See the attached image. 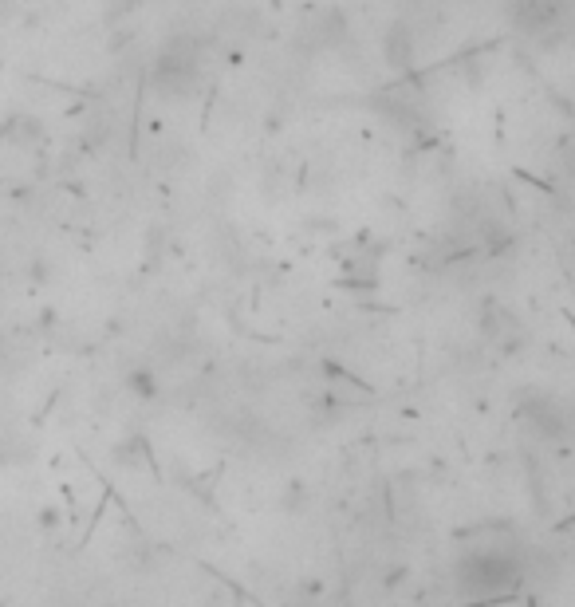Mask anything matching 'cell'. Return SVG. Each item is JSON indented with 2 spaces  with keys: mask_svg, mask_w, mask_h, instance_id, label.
Masks as SVG:
<instances>
[{
  "mask_svg": "<svg viewBox=\"0 0 575 607\" xmlns=\"http://www.w3.org/2000/svg\"><path fill=\"white\" fill-rule=\"evenodd\" d=\"M461 580H465V596H477V600L501 596L512 580H520V568H512V560L501 552H481L461 564Z\"/></svg>",
  "mask_w": 575,
  "mask_h": 607,
  "instance_id": "cell-3",
  "label": "cell"
},
{
  "mask_svg": "<svg viewBox=\"0 0 575 607\" xmlns=\"http://www.w3.org/2000/svg\"><path fill=\"white\" fill-rule=\"evenodd\" d=\"M516 418L540 438V442H568L572 438V410L556 395H528L516 403Z\"/></svg>",
  "mask_w": 575,
  "mask_h": 607,
  "instance_id": "cell-2",
  "label": "cell"
},
{
  "mask_svg": "<svg viewBox=\"0 0 575 607\" xmlns=\"http://www.w3.org/2000/svg\"><path fill=\"white\" fill-rule=\"evenodd\" d=\"M402 576H406V568H394V572H386L383 584L386 588H394V584H402Z\"/></svg>",
  "mask_w": 575,
  "mask_h": 607,
  "instance_id": "cell-7",
  "label": "cell"
},
{
  "mask_svg": "<svg viewBox=\"0 0 575 607\" xmlns=\"http://www.w3.org/2000/svg\"><path fill=\"white\" fill-rule=\"evenodd\" d=\"M383 60L390 71H410L418 60V40L406 20H394L383 32Z\"/></svg>",
  "mask_w": 575,
  "mask_h": 607,
  "instance_id": "cell-5",
  "label": "cell"
},
{
  "mask_svg": "<svg viewBox=\"0 0 575 607\" xmlns=\"http://www.w3.org/2000/svg\"><path fill=\"white\" fill-rule=\"evenodd\" d=\"M568 16V0H509V24L520 36H552Z\"/></svg>",
  "mask_w": 575,
  "mask_h": 607,
  "instance_id": "cell-4",
  "label": "cell"
},
{
  "mask_svg": "<svg viewBox=\"0 0 575 607\" xmlns=\"http://www.w3.org/2000/svg\"><path fill=\"white\" fill-rule=\"evenodd\" d=\"M201 44L193 36H170L158 56H154V68H150V83L154 91L162 95H190L193 87L201 83Z\"/></svg>",
  "mask_w": 575,
  "mask_h": 607,
  "instance_id": "cell-1",
  "label": "cell"
},
{
  "mask_svg": "<svg viewBox=\"0 0 575 607\" xmlns=\"http://www.w3.org/2000/svg\"><path fill=\"white\" fill-rule=\"evenodd\" d=\"M127 387H130V395H138V399H154V395H158V379H154V371H146V367L130 371Z\"/></svg>",
  "mask_w": 575,
  "mask_h": 607,
  "instance_id": "cell-6",
  "label": "cell"
}]
</instances>
